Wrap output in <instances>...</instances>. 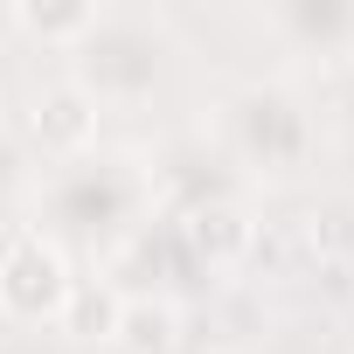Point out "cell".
<instances>
[{"mask_svg":"<svg viewBox=\"0 0 354 354\" xmlns=\"http://www.w3.org/2000/svg\"><path fill=\"white\" fill-rule=\"evenodd\" d=\"M77 278H70V257L56 236L42 230H21L8 250H0V313H8L15 326H49L63 319Z\"/></svg>","mask_w":354,"mask_h":354,"instance_id":"6da1fadb","label":"cell"},{"mask_svg":"<svg viewBox=\"0 0 354 354\" xmlns=\"http://www.w3.org/2000/svg\"><path fill=\"white\" fill-rule=\"evenodd\" d=\"M28 139H35L49 160H77V153L97 139V104L84 97V84H49V91H35V104H28Z\"/></svg>","mask_w":354,"mask_h":354,"instance_id":"7a4b0ae2","label":"cell"},{"mask_svg":"<svg viewBox=\"0 0 354 354\" xmlns=\"http://www.w3.org/2000/svg\"><path fill=\"white\" fill-rule=\"evenodd\" d=\"M181 230H188L195 257H209V264H243V257H250V243H257V223H250L236 202H202Z\"/></svg>","mask_w":354,"mask_h":354,"instance_id":"3957f363","label":"cell"},{"mask_svg":"<svg viewBox=\"0 0 354 354\" xmlns=\"http://www.w3.org/2000/svg\"><path fill=\"white\" fill-rule=\"evenodd\" d=\"M111 347H125V354H174V347H181V306H174V299H153V292L125 299Z\"/></svg>","mask_w":354,"mask_h":354,"instance_id":"277c9868","label":"cell"},{"mask_svg":"<svg viewBox=\"0 0 354 354\" xmlns=\"http://www.w3.org/2000/svg\"><path fill=\"white\" fill-rule=\"evenodd\" d=\"M21 35H35V42H56V49H84L91 42V28L104 21V8H84V0H21V8L8 15Z\"/></svg>","mask_w":354,"mask_h":354,"instance_id":"5b68a950","label":"cell"},{"mask_svg":"<svg viewBox=\"0 0 354 354\" xmlns=\"http://www.w3.org/2000/svg\"><path fill=\"white\" fill-rule=\"evenodd\" d=\"M118 306H125V292L84 285V278H77V292H70V306H63L56 326H70L77 340H111V333H118Z\"/></svg>","mask_w":354,"mask_h":354,"instance_id":"8992f818","label":"cell"},{"mask_svg":"<svg viewBox=\"0 0 354 354\" xmlns=\"http://www.w3.org/2000/svg\"><path fill=\"white\" fill-rule=\"evenodd\" d=\"M306 243H313L326 264H354V195H326V202H313V216H306Z\"/></svg>","mask_w":354,"mask_h":354,"instance_id":"52a82bcc","label":"cell"},{"mask_svg":"<svg viewBox=\"0 0 354 354\" xmlns=\"http://www.w3.org/2000/svg\"><path fill=\"white\" fill-rule=\"evenodd\" d=\"M285 28H299L306 42H347L354 35V8H285Z\"/></svg>","mask_w":354,"mask_h":354,"instance_id":"ba28073f","label":"cell"}]
</instances>
